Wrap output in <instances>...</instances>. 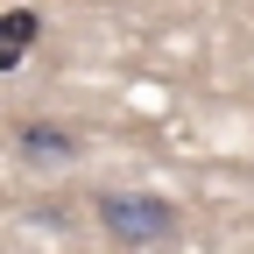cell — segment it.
Returning a JSON list of instances; mask_svg holds the SVG:
<instances>
[{
    "label": "cell",
    "mask_w": 254,
    "mask_h": 254,
    "mask_svg": "<svg viewBox=\"0 0 254 254\" xmlns=\"http://www.w3.org/2000/svg\"><path fill=\"white\" fill-rule=\"evenodd\" d=\"M92 212L113 247H170L184 233V205H170L163 190H99Z\"/></svg>",
    "instance_id": "1"
},
{
    "label": "cell",
    "mask_w": 254,
    "mask_h": 254,
    "mask_svg": "<svg viewBox=\"0 0 254 254\" xmlns=\"http://www.w3.org/2000/svg\"><path fill=\"white\" fill-rule=\"evenodd\" d=\"M21 148L28 155H78V134L71 127H50V120H28L21 127Z\"/></svg>",
    "instance_id": "2"
}]
</instances>
